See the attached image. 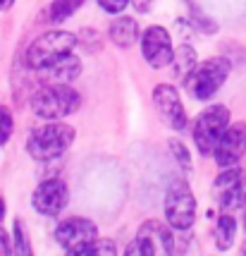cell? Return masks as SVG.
<instances>
[{"label":"cell","instance_id":"6da1fadb","mask_svg":"<svg viewBox=\"0 0 246 256\" xmlns=\"http://www.w3.org/2000/svg\"><path fill=\"white\" fill-rule=\"evenodd\" d=\"M81 96L67 82H50L31 96V110L41 120H60L79 110Z\"/></svg>","mask_w":246,"mask_h":256},{"label":"cell","instance_id":"7a4b0ae2","mask_svg":"<svg viewBox=\"0 0 246 256\" xmlns=\"http://www.w3.org/2000/svg\"><path fill=\"white\" fill-rule=\"evenodd\" d=\"M74 142V130L65 122H50V124H41L36 127L34 132L29 134V142H26V151L34 160H55L60 158L65 151Z\"/></svg>","mask_w":246,"mask_h":256},{"label":"cell","instance_id":"3957f363","mask_svg":"<svg viewBox=\"0 0 246 256\" xmlns=\"http://www.w3.org/2000/svg\"><path fill=\"white\" fill-rule=\"evenodd\" d=\"M74 48H77V36L72 32H62V29L45 32L38 38H34V44L29 46L26 65L34 67V70H45V67L55 65L57 60L72 56Z\"/></svg>","mask_w":246,"mask_h":256},{"label":"cell","instance_id":"277c9868","mask_svg":"<svg viewBox=\"0 0 246 256\" xmlns=\"http://www.w3.org/2000/svg\"><path fill=\"white\" fill-rule=\"evenodd\" d=\"M227 74H230V60L211 58L194 67V72L184 79V86L189 91V96H194L196 100H211L225 84Z\"/></svg>","mask_w":246,"mask_h":256},{"label":"cell","instance_id":"5b68a950","mask_svg":"<svg viewBox=\"0 0 246 256\" xmlns=\"http://www.w3.org/2000/svg\"><path fill=\"white\" fill-rule=\"evenodd\" d=\"M230 127V110L225 106H211L194 122V142L203 156H213L225 130Z\"/></svg>","mask_w":246,"mask_h":256},{"label":"cell","instance_id":"8992f818","mask_svg":"<svg viewBox=\"0 0 246 256\" xmlns=\"http://www.w3.org/2000/svg\"><path fill=\"white\" fill-rule=\"evenodd\" d=\"M175 252V242L172 234L163 223L158 220H148L139 228L136 237L129 242L124 249L127 256H158V254H172Z\"/></svg>","mask_w":246,"mask_h":256},{"label":"cell","instance_id":"52a82bcc","mask_svg":"<svg viewBox=\"0 0 246 256\" xmlns=\"http://www.w3.org/2000/svg\"><path fill=\"white\" fill-rule=\"evenodd\" d=\"M165 216L175 230H189L196 218V199L184 180H175L165 194Z\"/></svg>","mask_w":246,"mask_h":256},{"label":"cell","instance_id":"ba28073f","mask_svg":"<svg viewBox=\"0 0 246 256\" xmlns=\"http://www.w3.org/2000/svg\"><path fill=\"white\" fill-rule=\"evenodd\" d=\"M213 196L223 211H237L246 206V170L223 168V172L213 182Z\"/></svg>","mask_w":246,"mask_h":256},{"label":"cell","instance_id":"9c48e42d","mask_svg":"<svg viewBox=\"0 0 246 256\" xmlns=\"http://www.w3.org/2000/svg\"><path fill=\"white\" fill-rule=\"evenodd\" d=\"M57 244L69 254H84V249L98 240V225L86 220V218H67L57 225L55 230Z\"/></svg>","mask_w":246,"mask_h":256},{"label":"cell","instance_id":"30bf717a","mask_svg":"<svg viewBox=\"0 0 246 256\" xmlns=\"http://www.w3.org/2000/svg\"><path fill=\"white\" fill-rule=\"evenodd\" d=\"M67 201H69L67 184L60 178H50V180H43L34 190L31 206L41 216H60V211H65Z\"/></svg>","mask_w":246,"mask_h":256},{"label":"cell","instance_id":"8fae6325","mask_svg":"<svg viewBox=\"0 0 246 256\" xmlns=\"http://www.w3.org/2000/svg\"><path fill=\"white\" fill-rule=\"evenodd\" d=\"M244 154H246V122H235L225 130L223 139L218 142L213 156H215V163L220 168H232L242 160Z\"/></svg>","mask_w":246,"mask_h":256},{"label":"cell","instance_id":"7c38bea8","mask_svg":"<svg viewBox=\"0 0 246 256\" xmlns=\"http://www.w3.org/2000/svg\"><path fill=\"white\" fill-rule=\"evenodd\" d=\"M141 53H144L146 62L151 67H165L172 62V56H175V48H172V38L170 34L163 29V26H151L146 29L144 38H141Z\"/></svg>","mask_w":246,"mask_h":256},{"label":"cell","instance_id":"4fadbf2b","mask_svg":"<svg viewBox=\"0 0 246 256\" xmlns=\"http://www.w3.org/2000/svg\"><path fill=\"white\" fill-rule=\"evenodd\" d=\"M153 103H156L160 118L170 127H175V130H184L187 127V112H184L179 94L172 84H158L153 89Z\"/></svg>","mask_w":246,"mask_h":256},{"label":"cell","instance_id":"5bb4252c","mask_svg":"<svg viewBox=\"0 0 246 256\" xmlns=\"http://www.w3.org/2000/svg\"><path fill=\"white\" fill-rule=\"evenodd\" d=\"M139 38V24L132 17H117L110 24V41L120 48H129Z\"/></svg>","mask_w":246,"mask_h":256},{"label":"cell","instance_id":"9a60e30c","mask_svg":"<svg viewBox=\"0 0 246 256\" xmlns=\"http://www.w3.org/2000/svg\"><path fill=\"white\" fill-rule=\"evenodd\" d=\"M41 72L48 74L53 82H72L81 72V62L74 56H67V58H62V60H57L55 65L41 70Z\"/></svg>","mask_w":246,"mask_h":256},{"label":"cell","instance_id":"2e32d148","mask_svg":"<svg viewBox=\"0 0 246 256\" xmlns=\"http://www.w3.org/2000/svg\"><path fill=\"white\" fill-rule=\"evenodd\" d=\"M172 70H175V74L179 79H187L194 72V67L199 65L196 62V50L191 48V46H179L177 50H175V56H172Z\"/></svg>","mask_w":246,"mask_h":256},{"label":"cell","instance_id":"e0dca14e","mask_svg":"<svg viewBox=\"0 0 246 256\" xmlns=\"http://www.w3.org/2000/svg\"><path fill=\"white\" fill-rule=\"evenodd\" d=\"M235 232H237V220L230 213H223L218 218V225H215V244H218V249H230L232 242H235Z\"/></svg>","mask_w":246,"mask_h":256},{"label":"cell","instance_id":"ac0fdd59","mask_svg":"<svg viewBox=\"0 0 246 256\" xmlns=\"http://www.w3.org/2000/svg\"><path fill=\"white\" fill-rule=\"evenodd\" d=\"M84 5V0H53L50 5V20L53 22H65Z\"/></svg>","mask_w":246,"mask_h":256},{"label":"cell","instance_id":"d6986e66","mask_svg":"<svg viewBox=\"0 0 246 256\" xmlns=\"http://www.w3.org/2000/svg\"><path fill=\"white\" fill-rule=\"evenodd\" d=\"M14 252H17V254H24V256L31 254L29 237H26V228H24L22 220H14Z\"/></svg>","mask_w":246,"mask_h":256},{"label":"cell","instance_id":"ffe728a7","mask_svg":"<svg viewBox=\"0 0 246 256\" xmlns=\"http://www.w3.org/2000/svg\"><path fill=\"white\" fill-rule=\"evenodd\" d=\"M12 130H14V124H12L10 108H7V106H0V146H5L10 142Z\"/></svg>","mask_w":246,"mask_h":256},{"label":"cell","instance_id":"44dd1931","mask_svg":"<svg viewBox=\"0 0 246 256\" xmlns=\"http://www.w3.org/2000/svg\"><path fill=\"white\" fill-rule=\"evenodd\" d=\"M84 254H108V256H112V254H117V244L115 242H110V240H93L86 249H84Z\"/></svg>","mask_w":246,"mask_h":256},{"label":"cell","instance_id":"7402d4cb","mask_svg":"<svg viewBox=\"0 0 246 256\" xmlns=\"http://www.w3.org/2000/svg\"><path fill=\"white\" fill-rule=\"evenodd\" d=\"M170 151L175 154V160H177L179 166L184 168V170H189L191 168V160H189V151H187V146L182 144V142H170Z\"/></svg>","mask_w":246,"mask_h":256},{"label":"cell","instance_id":"603a6c76","mask_svg":"<svg viewBox=\"0 0 246 256\" xmlns=\"http://www.w3.org/2000/svg\"><path fill=\"white\" fill-rule=\"evenodd\" d=\"M98 5H101L105 12H110V14H117V12H122L127 5H129V0H98Z\"/></svg>","mask_w":246,"mask_h":256},{"label":"cell","instance_id":"cb8c5ba5","mask_svg":"<svg viewBox=\"0 0 246 256\" xmlns=\"http://www.w3.org/2000/svg\"><path fill=\"white\" fill-rule=\"evenodd\" d=\"M12 252V246H10V237H7V232L0 228V256H7Z\"/></svg>","mask_w":246,"mask_h":256},{"label":"cell","instance_id":"d4e9b609","mask_svg":"<svg viewBox=\"0 0 246 256\" xmlns=\"http://www.w3.org/2000/svg\"><path fill=\"white\" fill-rule=\"evenodd\" d=\"M132 2H134V8L139 12H148V10H151V2H153V0H132Z\"/></svg>","mask_w":246,"mask_h":256},{"label":"cell","instance_id":"484cf974","mask_svg":"<svg viewBox=\"0 0 246 256\" xmlns=\"http://www.w3.org/2000/svg\"><path fill=\"white\" fill-rule=\"evenodd\" d=\"M14 0H0V10H10Z\"/></svg>","mask_w":246,"mask_h":256},{"label":"cell","instance_id":"4316f807","mask_svg":"<svg viewBox=\"0 0 246 256\" xmlns=\"http://www.w3.org/2000/svg\"><path fill=\"white\" fill-rule=\"evenodd\" d=\"M2 216H5V201L0 199V220H2Z\"/></svg>","mask_w":246,"mask_h":256},{"label":"cell","instance_id":"83f0119b","mask_svg":"<svg viewBox=\"0 0 246 256\" xmlns=\"http://www.w3.org/2000/svg\"><path fill=\"white\" fill-rule=\"evenodd\" d=\"M244 254H246V246H244Z\"/></svg>","mask_w":246,"mask_h":256},{"label":"cell","instance_id":"f1b7e54d","mask_svg":"<svg viewBox=\"0 0 246 256\" xmlns=\"http://www.w3.org/2000/svg\"><path fill=\"white\" fill-rule=\"evenodd\" d=\"M244 228H246V220H244Z\"/></svg>","mask_w":246,"mask_h":256}]
</instances>
